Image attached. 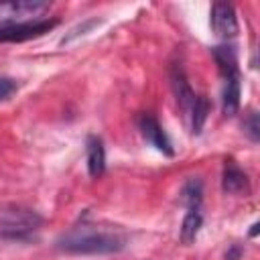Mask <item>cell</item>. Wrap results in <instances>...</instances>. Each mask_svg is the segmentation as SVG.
I'll return each mask as SVG.
<instances>
[{
    "mask_svg": "<svg viewBox=\"0 0 260 260\" xmlns=\"http://www.w3.org/2000/svg\"><path fill=\"white\" fill-rule=\"evenodd\" d=\"M126 234L112 225L81 223L57 238L55 248L65 254H116L126 248Z\"/></svg>",
    "mask_w": 260,
    "mask_h": 260,
    "instance_id": "1",
    "label": "cell"
},
{
    "mask_svg": "<svg viewBox=\"0 0 260 260\" xmlns=\"http://www.w3.org/2000/svg\"><path fill=\"white\" fill-rule=\"evenodd\" d=\"M43 217L30 207L18 203H0V234L12 240H24L37 232Z\"/></svg>",
    "mask_w": 260,
    "mask_h": 260,
    "instance_id": "2",
    "label": "cell"
},
{
    "mask_svg": "<svg viewBox=\"0 0 260 260\" xmlns=\"http://www.w3.org/2000/svg\"><path fill=\"white\" fill-rule=\"evenodd\" d=\"M47 0H4L0 2V30H6L20 22L41 20L49 12Z\"/></svg>",
    "mask_w": 260,
    "mask_h": 260,
    "instance_id": "3",
    "label": "cell"
},
{
    "mask_svg": "<svg viewBox=\"0 0 260 260\" xmlns=\"http://www.w3.org/2000/svg\"><path fill=\"white\" fill-rule=\"evenodd\" d=\"M209 22H211L213 35L219 39H234L240 30L236 10L228 2H213L209 12Z\"/></svg>",
    "mask_w": 260,
    "mask_h": 260,
    "instance_id": "4",
    "label": "cell"
},
{
    "mask_svg": "<svg viewBox=\"0 0 260 260\" xmlns=\"http://www.w3.org/2000/svg\"><path fill=\"white\" fill-rule=\"evenodd\" d=\"M55 26H57V18H41V20L20 22L6 30H0V43H20V41L37 39Z\"/></svg>",
    "mask_w": 260,
    "mask_h": 260,
    "instance_id": "5",
    "label": "cell"
},
{
    "mask_svg": "<svg viewBox=\"0 0 260 260\" xmlns=\"http://www.w3.org/2000/svg\"><path fill=\"white\" fill-rule=\"evenodd\" d=\"M138 130H140L142 138H144L150 146H154L158 152H162V154H167V156H173V154H175V148H173V144H171L167 132L162 130V126L156 122L154 116L142 114V116L138 118Z\"/></svg>",
    "mask_w": 260,
    "mask_h": 260,
    "instance_id": "6",
    "label": "cell"
},
{
    "mask_svg": "<svg viewBox=\"0 0 260 260\" xmlns=\"http://www.w3.org/2000/svg\"><path fill=\"white\" fill-rule=\"evenodd\" d=\"M171 85H173L177 104H179V108H181L185 120H189L197 95H195V91L191 89V85H189V81H187V77H185V73H183V69H181L179 65H175V67L171 69Z\"/></svg>",
    "mask_w": 260,
    "mask_h": 260,
    "instance_id": "7",
    "label": "cell"
},
{
    "mask_svg": "<svg viewBox=\"0 0 260 260\" xmlns=\"http://www.w3.org/2000/svg\"><path fill=\"white\" fill-rule=\"evenodd\" d=\"M85 158H87V173L89 177L98 179L104 175L106 171V148H104V140L95 134L87 136L85 142Z\"/></svg>",
    "mask_w": 260,
    "mask_h": 260,
    "instance_id": "8",
    "label": "cell"
},
{
    "mask_svg": "<svg viewBox=\"0 0 260 260\" xmlns=\"http://www.w3.org/2000/svg\"><path fill=\"white\" fill-rule=\"evenodd\" d=\"M240 95H242L240 73L223 75V87H221V110H223V116H236L238 114Z\"/></svg>",
    "mask_w": 260,
    "mask_h": 260,
    "instance_id": "9",
    "label": "cell"
},
{
    "mask_svg": "<svg viewBox=\"0 0 260 260\" xmlns=\"http://www.w3.org/2000/svg\"><path fill=\"white\" fill-rule=\"evenodd\" d=\"M221 187H223L225 193H242V191H248V177L236 165V160H232V158H228L225 165H223Z\"/></svg>",
    "mask_w": 260,
    "mask_h": 260,
    "instance_id": "10",
    "label": "cell"
},
{
    "mask_svg": "<svg viewBox=\"0 0 260 260\" xmlns=\"http://www.w3.org/2000/svg\"><path fill=\"white\" fill-rule=\"evenodd\" d=\"M213 59L217 63V69L223 75H232V73H240L238 71V57H236V49L221 45V47H213Z\"/></svg>",
    "mask_w": 260,
    "mask_h": 260,
    "instance_id": "11",
    "label": "cell"
},
{
    "mask_svg": "<svg viewBox=\"0 0 260 260\" xmlns=\"http://www.w3.org/2000/svg\"><path fill=\"white\" fill-rule=\"evenodd\" d=\"M201 225H203V217H201V213L195 211V209L187 211V215L183 217V223H181V232H179L181 242L187 244V246L193 244L195 238H197V234H199V230H201Z\"/></svg>",
    "mask_w": 260,
    "mask_h": 260,
    "instance_id": "12",
    "label": "cell"
},
{
    "mask_svg": "<svg viewBox=\"0 0 260 260\" xmlns=\"http://www.w3.org/2000/svg\"><path fill=\"white\" fill-rule=\"evenodd\" d=\"M201 199H203V183H201V179H189L181 189V203L185 207H189V211L191 209L197 211L199 205H201Z\"/></svg>",
    "mask_w": 260,
    "mask_h": 260,
    "instance_id": "13",
    "label": "cell"
},
{
    "mask_svg": "<svg viewBox=\"0 0 260 260\" xmlns=\"http://www.w3.org/2000/svg\"><path fill=\"white\" fill-rule=\"evenodd\" d=\"M207 114H209V100L205 95H197L195 98V104H193V110H191V116H189V124H191V134H201L203 130V124L207 120Z\"/></svg>",
    "mask_w": 260,
    "mask_h": 260,
    "instance_id": "14",
    "label": "cell"
},
{
    "mask_svg": "<svg viewBox=\"0 0 260 260\" xmlns=\"http://www.w3.org/2000/svg\"><path fill=\"white\" fill-rule=\"evenodd\" d=\"M244 130H246V134L254 142H258V138H260V124H258V114L256 112H250L248 114V118L244 122Z\"/></svg>",
    "mask_w": 260,
    "mask_h": 260,
    "instance_id": "15",
    "label": "cell"
},
{
    "mask_svg": "<svg viewBox=\"0 0 260 260\" xmlns=\"http://www.w3.org/2000/svg\"><path fill=\"white\" fill-rule=\"evenodd\" d=\"M98 24H100V20H95V18H93V20H87V22H83V24H79V26H77V28H73V30H71L67 37H63V39H61V45L71 43L73 39H77L79 35H85V32H87L91 26H98Z\"/></svg>",
    "mask_w": 260,
    "mask_h": 260,
    "instance_id": "16",
    "label": "cell"
},
{
    "mask_svg": "<svg viewBox=\"0 0 260 260\" xmlns=\"http://www.w3.org/2000/svg\"><path fill=\"white\" fill-rule=\"evenodd\" d=\"M16 89H18L16 79H12V77H0V102H6Z\"/></svg>",
    "mask_w": 260,
    "mask_h": 260,
    "instance_id": "17",
    "label": "cell"
},
{
    "mask_svg": "<svg viewBox=\"0 0 260 260\" xmlns=\"http://www.w3.org/2000/svg\"><path fill=\"white\" fill-rule=\"evenodd\" d=\"M242 256V248L240 246H232L228 252H225V260H238Z\"/></svg>",
    "mask_w": 260,
    "mask_h": 260,
    "instance_id": "18",
    "label": "cell"
},
{
    "mask_svg": "<svg viewBox=\"0 0 260 260\" xmlns=\"http://www.w3.org/2000/svg\"><path fill=\"white\" fill-rule=\"evenodd\" d=\"M256 234H258V223H254L252 230H250V236H256Z\"/></svg>",
    "mask_w": 260,
    "mask_h": 260,
    "instance_id": "19",
    "label": "cell"
}]
</instances>
